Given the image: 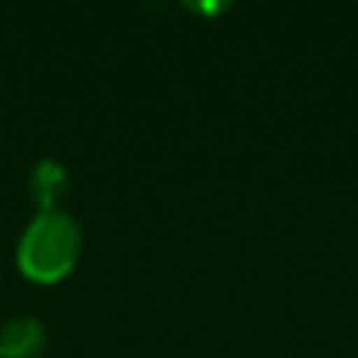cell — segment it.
<instances>
[{
	"label": "cell",
	"instance_id": "obj_1",
	"mask_svg": "<svg viewBox=\"0 0 358 358\" xmlns=\"http://www.w3.org/2000/svg\"><path fill=\"white\" fill-rule=\"evenodd\" d=\"M82 229L66 210H38L22 229L16 245V264L25 277L54 283L66 277L79 261Z\"/></svg>",
	"mask_w": 358,
	"mask_h": 358
},
{
	"label": "cell",
	"instance_id": "obj_3",
	"mask_svg": "<svg viewBox=\"0 0 358 358\" xmlns=\"http://www.w3.org/2000/svg\"><path fill=\"white\" fill-rule=\"evenodd\" d=\"M29 185H31V195H35L38 204H41V210H54L57 198L66 192V170H63L57 161L44 157V161H38L35 170H31Z\"/></svg>",
	"mask_w": 358,
	"mask_h": 358
},
{
	"label": "cell",
	"instance_id": "obj_2",
	"mask_svg": "<svg viewBox=\"0 0 358 358\" xmlns=\"http://www.w3.org/2000/svg\"><path fill=\"white\" fill-rule=\"evenodd\" d=\"M44 340V324L35 315H16L0 327V358H38Z\"/></svg>",
	"mask_w": 358,
	"mask_h": 358
}]
</instances>
